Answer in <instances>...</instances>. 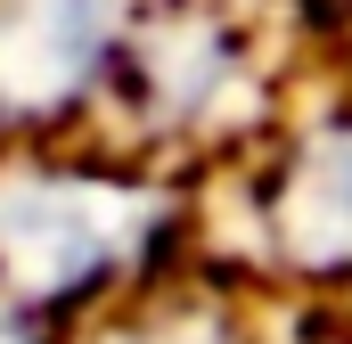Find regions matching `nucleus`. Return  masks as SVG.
Masks as SVG:
<instances>
[{"label": "nucleus", "mask_w": 352, "mask_h": 344, "mask_svg": "<svg viewBox=\"0 0 352 344\" xmlns=\"http://www.w3.org/2000/svg\"><path fill=\"white\" fill-rule=\"evenodd\" d=\"M287 238L311 262H352V131L320 140L287 180Z\"/></svg>", "instance_id": "1"}]
</instances>
